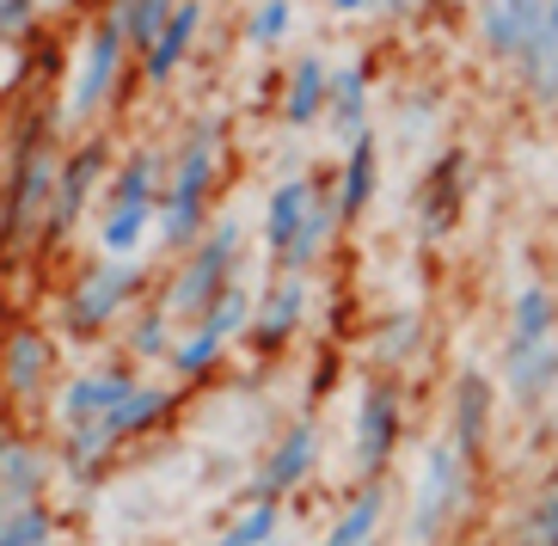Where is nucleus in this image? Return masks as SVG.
<instances>
[{
	"instance_id": "obj_24",
	"label": "nucleus",
	"mask_w": 558,
	"mask_h": 546,
	"mask_svg": "<svg viewBox=\"0 0 558 546\" xmlns=\"http://www.w3.org/2000/svg\"><path fill=\"white\" fill-rule=\"evenodd\" d=\"M509 546H558V461L546 466V480L527 492V503L509 522Z\"/></svg>"
},
{
	"instance_id": "obj_21",
	"label": "nucleus",
	"mask_w": 558,
	"mask_h": 546,
	"mask_svg": "<svg viewBox=\"0 0 558 546\" xmlns=\"http://www.w3.org/2000/svg\"><path fill=\"white\" fill-rule=\"evenodd\" d=\"M197 32H203V0H179V13L166 19L160 37L142 50V81H148V86L172 81V74H179V62L191 56V44H197Z\"/></svg>"
},
{
	"instance_id": "obj_14",
	"label": "nucleus",
	"mask_w": 558,
	"mask_h": 546,
	"mask_svg": "<svg viewBox=\"0 0 558 546\" xmlns=\"http://www.w3.org/2000/svg\"><path fill=\"white\" fill-rule=\"evenodd\" d=\"M301 319H307V277H289V270H277V277L264 282V295L252 301L246 338H252L258 350H282V344L301 331Z\"/></svg>"
},
{
	"instance_id": "obj_6",
	"label": "nucleus",
	"mask_w": 558,
	"mask_h": 546,
	"mask_svg": "<svg viewBox=\"0 0 558 546\" xmlns=\"http://www.w3.org/2000/svg\"><path fill=\"white\" fill-rule=\"evenodd\" d=\"M497 375L478 363H460L454 381H448V399H442V436L466 454V461H485V448H492V430H497Z\"/></svg>"
},
{
	"instance_id": "obj_31",
	"label": "nucleus",
	"mask_w": 558,
	"mask_h": 546,
	"mask_svg": "<svg viewBox=\"0 0 558 546\" xmlns=\"http://www.w3.org/2000/svg\"><path fill=\"white\" fill-rule=\"evenodd\" d=\"M37 492H44V461H37L32 448L7 442V461H0V497H7V503H37Z\"/></svg>"
},
{
	"instance_id": "obj_11",
	"label": "nucleus",
	"mask_w": 558,
	"mask_h": 546,
	"mask_svg": "<svg viewBox=\"0 0 558 546\" xmlns=\"http://www.w3.org/2000/svg\"><path fill=\"white\" fill-rule=\"evenodd\" d=\"M313 466H319V424H313V417H295V424L277 436V448L258 461V473H252V497L282 503V497H295L301 485L313 480Z\"/></svg>"
},
{
	"instance_id": "obj_9",
	"label": "nucleus",
	"mask_w": 558,
	"mask_h": 546,
	"mask_svg": "<svg viewBox=\"0 0 558 546\" xmlns=\"http://www.w3.org/2000/svg\"><path fill=\"white\" fill-rule=\"evenodd\" d=\"M546 25V0H473V50L485 68H515L534 32Z\"/></svg>"
},
{
	"instance_id": "obj_34",
	"label": "nucleus",
	"mask_w": 558,
	"mask_h": 546,
	"mask_svg": "<svg viewBox=\"0 0 558 546\" xmlns=\"http://www.w3.org/2000/svg\"><path fill=\"white\" fill-rule=\"evenodd\" d=\"M32 19H37V0H0V44H13Z\"/></svg>"
},
{
	"instance_id": "obj_1",
	"label": "nucleus",
	"mask_w": 558,
	"mask_h": 546,
	"mask_svg": "<svg viewBox=\"0 0 558 546\" xmlns=\"http://www.w3.org/2000/svg\"><path fill=\"white\" fill-rule=\"evenodd\" d=\"M497 393L509 412L546 417L558 393V282L527 277L509 295L504 344H497Z\"/></svg>"
},
{
	"instance_id": "obj_40",
	"label": "nucleus",
	"mask_w": 558,
	"mask_h": 546,
	"mask_svg": "<svg viewBox=\"0 0 558 546\" xmlns=\"http://www.w3.org/2000/svg\"><path fill=\"white\" fill-rule=\"evenodd\" d=\"M7 510H13V503H7V497H0V522H7Z\"/></svg>"
},
{
	"instance_id": "obj_10",
	"label": "nucleus",
	"mask_w": 558,
	"mask_h": 546,
	"mask_svg": "<svg viewBox=\"0 0 558 546\" xmlns=\"http://www.w3.org/2000/svg\"><path fill=\"white\" fill-rule=\"evenodd\" d=\"M135 289H142V270H135L130 258H111V265L81 270L74 289H68V326L74 331H105L135 301Z\"/></svg>"
},
{
	"instance_id": "obj_29",
	"label": "nucleus",
	"mask_w": 558,
	"mask_h": 546,
	"mask_svg": "<svg viewBox=\"0 0 558 546\" xmlns=\"http://www.w3.org/2000/svg\"><path fill=\"white\" fill-rule=\"evenodd\" d=\"M228 344L233 338H221L215 326H191V338L172 350V375H179V381H203V375L228 356Z\"/></svg>"
},
{
	"instance_id": "obj_7",
	"label": "nucleus",
	"mask_w": 558,
	"mask_h": 546,
	"mask_svg": "<svg viewBox=\"0 0 558 546\" xmlns=\"http://www.w3.org/2000/svg\"><path fill=\"white\" fill-rule=\"evenodd\" d=\"M466 197H473V154L460 148V142L442 154H429L424 179H417V233H424L429 246L460 228Z\"/></svg>"
},
{
	"instance_id": "obj_22",
	"label": "nucleus",
	"mask_w": 558,
	"mask_h": 546,
	"mask_svg": "<svg viewBox=\"0 0 558 546\" xmlns=\"http://www.w3.org/2000/svg\"><path fill=\"white\" fill-rule=\"evenodd\" d=\"M344 228L338 221V203H331V184H319V197H313V209H307V221H301V233L289 240V252L277 258V270H289V277H307L319 258H326V246H331V233Z\"/></svg>"
},
{
	"instance_id": "obj_36",
	"label": "nucleus",
	"mask_w": 558,
	"mask_h": 546,
	"mask_svg": "<svg viewBox=\"0 0 558 546\" xmlns=\"http://www.w3.org/2000/svg\"><path fill=\"white\" fill-rule=\"evenodd\" d=\"M326 13H338V19H362V13H380L375 0H326Z\"/></svg>"
},
{
	"instance_id": "obj_8",
	"label": "nucleus",
	"mask_w": 558,
	"mask_h": 546,
	"mask_svg": "<svg viewBox=\"0 0 558 546\" xmlns=\"http://www.w3.org/2000/svg\"><path fill=\"white\" fill-rule=\"evenodd\" d=\"M56 148L50 135L37 130L13 160V197H7V216H0V233L7 240H32L44 221H50V197H56Z\"/></svg>"
},
{
	"instance_id": "obj_5",
	"label": "nucleus",
	"mask_w": 558,
	"mask_h": 546,
	"mask_svg": "<svg viewBox=\"0 0 558 546\" xmlns=\"http://www.w3.org/2000/svg\"><path fill=\"white\" fill-rule=\"evenodd\" d=\"M240 252H246V221L221 216L215 228H203V240L184 252L179 277H172V295H166V314L172 319H197L233 277H240Z\"/></svg>"
},
{
	"instance_id": "obj_15",
	"label": "nucleus",
	"mask_w": 558,
	"mask_h": 546,
	"mask_svg": "<svg viewBox=\"0 0 558 546\" xmlns=\"http://www.w3.org/2000/svg\"><path fill=\"white\" fill-rule=\"evenodd\" d=\"M393 522V485L387 480H356L350 503L331 515V529L319 534V546H380Z\"/></svg>"
},
{
	"instance_id": "obj_19",
	"label": "nucleus",
	"mask_w": 558,
	"mask_h": 546,
	"mask_svg": "<svg viewBox=\"0 0 558 546\" xmlns=\"http://www.w3.org/2000/svg\"><path fill=\"white\" fill-rule=\"evenodd\" d=\"M319 184H326L319 172H282V179L270 184V197H264V252H270V258L289 252V240L301 233L313 197H319Z\"/></svg>"
},
{
	"instance_id": "obj_25",
	"label": "nucleus",
	"mask_w": 558,
	"mask_h": 546,
	"mask_svg": "<svg viewBox=\"0 0 558 546\" xmlns=\"http://www.w3.org/2000/svg\"><path fill=\"white\" fill-rule=\"evenodd\" d=\"M44 375H50V338L37 326H19L13 344H7V387L13 393H37Z\"/></svg>"
},
{
	"instance_id": "obj_13",
	"label": "nucleus",
	"mask_w": 558,
	"mask_h": 546,
	"mask_svg": "<svg viewBox=\"0 0 558 546\" xmlns=\"http://www.w3.org/2000/svg\"><path fill=\"white\" fill-rule=\"evenodd\" d=\"M123 50H130V37H123L111 19H105L99 32H93V44H86L81 74H74V93H68V123H86V117H93L105 99H111L117 68H123Z\"/></svg>"
},
{
	"instance_id": "obj_4",
	"label": "nucleus",
	"mask_w": 558,
	"mask_h": 546,
	"mask_svg": "<svg viewBox=\"0 0 558 546\" xmlns=\"http://www.w3.org/2000/svg\"><path fill=\"white\" fill-rule=\"evenodd\" d=\"M405 442V375L375 368L356 387V412H350V466L356 480H387Z\"/></svg>"
},
{
	"instance_id": "obj_33",
	"label": "nucleus",
	"mask_w": 558,
	"mask_h": 546,
	"mask_svg": "<svg viewBox=\"0 0 558 546\" xmlns=\"http://www.w3.org/2000/svg\"><path fill=\"white\" fill-rule=\"evenodd\" d=\"M411 350H417V319L411 314H399V319H387V326H380V344H375V356H380V368H405V356Z\"/></svg>"
},
{
	"instance_id": "obj_35",
	"label": "nucleus",
	"mask_w": 558,
	"mask_h": 546,
	"mask_svg": "<svg viewBox=\"0 0 558 546\" xmlns=\"http://www.w3.org/2000/svg\"><path fill=\"white\" fill-rule=\"evenodd\" d=\"M135 356H166V314H148L135 326Z\"/></svg>"
},
{
	"instance_id": "obj_28",
	"label": "nucleus",
	"mask_w": 558,
	"mask_h": 546,
	"mask_svg": "<svg viewBox=\"0 0 558 546\" xmlns=\"http://www.w3.org/2000/svg\"><path fill=\"white\" fill-rule=\"evenodd\" d=\"M154 216H160V209H105V221H99L105 258H135L142 240H148V228H154Z\"/></svg>"
},
{
	"instance_id": "obj_32",
	"label": "nucleus",
	"mask_w": 558,
	"mask_h": 546,
	"mask_svg": "<svg viewBox=\"0 0 558 546\" xmlns=\"http://www.w3.org/2000/svg\"><path fill=\"white\" fill-rule=\"evenodd\" d=\"M0 546H56V522L44 503H13L0 522Z\"/></svg>"
},
{
	"instance_id": "obj_30",
	"label": "nucleus",
	"mask_w": 558,
	"mask_h": 546,
	"mask_svg": "<svg viewBox=\"0 0 558 546\" xmlns=\"http://www.w3.org/2000/svg\"><path fill=\"white\" fill-rule=\"evenodd\" d=\"M295 37V0H258L246 13V44L252 50H282Z\"/></svg>"
},
{
	"instance_id": "obj_39",
	"label": "nucleus",
	"mask_w": 558,
	"mask_h": 546,
	"mask_svg": "<svg viewBox=\"0 0 558 546\" xmlns=\"http://www.w3.org/2000/svg\"><path fill=\"white\" fill-rule=\"evenodd\" d=\"M546 424H553V430H558V393H553V405H546Z\"/></svg>"
},
{
	"instance_id": "obj_37",
	"label": "nucleus",
	"mask_w": 558,
	"mask_h": 546,
	"mask_svg": "<svg viewBox=\"0 0 558 546\" xmlns=\"http://www.w3.org/2000/svg\"><path fill=\"white\" fill-rule=\"evenodd\" d=\"M375 7H380V13H387V19H411V13H417V7H424V0H375Z\"/></svg>"
},
{
	"instance_id": "obj_18",
	"label": "nucleus",
	"mask_w": 558,
	"mask_h": 546,
	"mask_svg": "<svg viewBox=\"0 0 558 546\" xmlns=\"http://www.w3.org/2000/svg\"><path fill=\"white\" fill-rule=\"evenodd\" d=\"M99 172H105V142H86V148H74L56 166V197H50V221H44L50 240H62V233L81 221L86 197L99 191Z\"/></svg>"
},
{
	"instance_id": "obj_17",
	"label": "nucleus",
	"mask_w": 558,
	"mask_h": 546,
	"mask_svg": "<svg viewBox=\"0 0 558 546\" xmlns=\"http://www.w3.org/2000/svg\"><path fill=\"white\" fill-rule=\"evenodd\" d=\"M326 99H331V62L319 50H301L295 68L282 74V130H319L326 123Z\"/></svg>"
},
{
	"instance_id": "obj_2",
	"label": "nucleus",
	"mask_w": 558,
	"mask_h": 546,
	"mask_svg": "<svg viewBox=\"0 0 558 546\" xmlns=\"http://www.w3.org/2000/svg\"><path fill=\"white\" fill-rule=\"evenodd\" d=\"M473 473L478 461H466L448 436H429L405 497V546H442L454 534V522L473 503Z\"/></svg>"
},
{
	"instance_id": "obj_26",
	"label": "nucleus",
	"mask_w": 558,
	"mask_h": 546,
	"mask_svg": "<svg viewBox=\"0 0 558 546\" xmlns=\"http://www.w3.org/2000/svg\"><path fill=\"white\" fill-rule=\"evenodd\" d=\"M277 534H282V503H270V497H252L246 510L233 515V522L215 534L209 546H277Z\"/></svg>"
},
{
	"instance_id": "obj_20",
	"label": "nucleus",
	"mask_w": 558,
	"mask_h": 546,
	"mask_svg": "<svg viewBox=\"0 0 558 546\" xmlns=\"http://www.w3.org/2000/svg\"><path fill=\"white\" fill-rule=\"evenodd\" d=\"M368 111H375V68L362 62V56H350V62L331 68V99H326V123L338 142H350V135L368 130Z\"/></svg>"
},
{
	"instance_id": "obj_23",
	"label": "nucleus",
	"mask_w": 558,
	"mask_h": 546,
	"mask_svg": "<svg viewBox=\"0 0 558 546\" xmlns=\"http://www.w3.org/2000/svg\"><path fill=\"white\" fill-rule=\"evenodd\" d=\"M160 191H166L160 154H154V148H135L130 160L117 166L111 191H105V209H160Z\"/></svg>"
},
{
	"instance_id": "obj_12",
	"label": "nucleus",
	"mask_w": 558,
	"mask_h": 546,
	"mask_svg": "<svg viewBox=\"0 0 558 546\" xmlns=\"http://www.w3.org/2000/svg\"><path fill=\"white\" fill-rule=\"evenodd\" d=\"M380 197V130L368 123L362 135H350L344 142V160H338V172H331V203H338V221H362L368 209H375Z\"/></svg>"
},
{
	"instance_id": "obj_16",
	"label": "nucleus",
	"mask_w": 558,
	"mask_h": 546,
	"mask_svg": "<svg viewBox=\"0 0 558 546\" xmlns=\"http://www.w3.org/2000/svg\"><path fill=\"white\" fill-rule=\"evenodd\" d=\"M135 375L130 368H99V375H74V381L62 387V430H93V424H105V417L123 405V399L135 393Z\"/></svg>"
},
{
	"instance_id": "obj_41",
	"label": "nucleus",
	"mask_w": 558,
	"mask_h": 546,
	"mask_svg": "<svg viewBox=\"0 0 558 546\" xmlns=\"http://www.w3.org/2000/svg\"><path fill=\"white\" fill-rule=\"evenodd\" d=\"M0 461H7V436H0Z\"/></svg>"
},
{
	"instance_id": "obj_27",
	"label": "nucleus",
	"mask_w": 558,
	"mask_h": 546,
	"mask_svg": "<svg viewBox=\"0 0 558 546\" xmlns=\"http://www.w3.org/2000/svg\"><path fill=\"white\" fill-rule=\"evenodd\" d=\"M172 13H179V0H117V7H111V25L130 37V50H148Z\"/></svg>"
},
{
	"instance_id": "obj_38",
	"label": "nucleus",
	"mask_w": 558,
	"mask_h": 546,
	"mask_svg": "<svg viewBox=\"0 0 558 546\" xmlns=\"http://www.w3.org/2000/svg\"><path fill=\"white\" fill-rule=\"evenodd\" d=\"M546 37H553V50H558V0H546Z\"/></svg>"
},
{
	"instance_id": "obj_3",
	"label": "nucleus",
	"mask_w": 558,
	"mask_h": 546,
	"mask_svg": "<svg viewBox=\"0 0 558 546\" xmlns=\"http://www.w3.org/2000/svg\"><path fill=\"white\" fill-rule=\"evenodd\" d=\"M215 166H221V123H197L184 154L166 166V191H160V233L166 246H197L203 221H209L215 197Z\"/></svg>"
}]
</instances>
